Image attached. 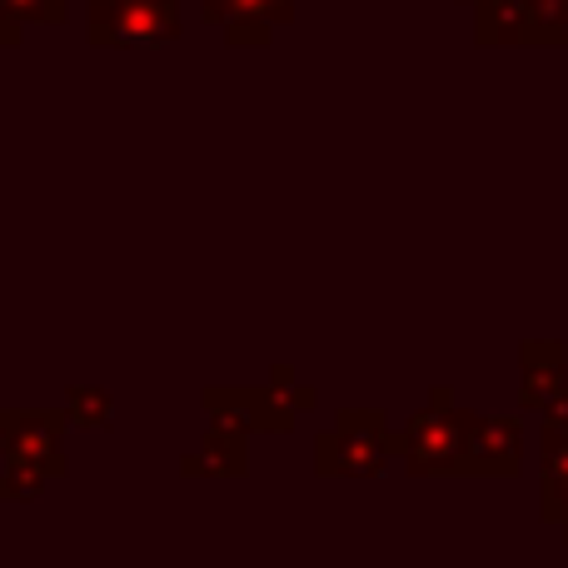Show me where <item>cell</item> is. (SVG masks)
I'll list each match as a JSON object with an SVG mask.
<instances>
[{"mask_svg":"<svg viewBox=\"0 0 568 568\" xmlns=\"http://www.w3.org/2000/svg\"><path fill=\"white\" fill-rule=\"evenodd\" d=\"M399 459V429L374 409H344L334 429L314 439V474L320 479H379Z\"/></svg>","mask_w":568,"mask_h":568,"instance_id":"6da1fadb","label":"cell"},{"mask_svg":"<svg viewBox=\"0 0 568 568\" xmlns=\"http://www.w3.org/2000/svg\"><path fill=\"white\" fill-rule=\"evenodd\" d=\"M464 424L469 409L454 404V389L439 384L429 389V404L399 429V459L414 479H439V474H459L464 459Z\"/></svg>","mask_w":568,"mask_h":568,"instance_id":"7a4b0ae2","label":"cell"},{"mask_svg":"<svg viewBox=\"0 0 568 568\" xmlns=\"http://www.w3.org/2000/svg\"><path fill=\"white\" fill-rule=\"evenodd\" d=\"M185 0H85V40L100 50H155L180 40Z\"/></svg>","mask_w":568,"mask_h":568,"instance_id":"3957f363","label":"cell"},{"mask_svg":"<svg viewBox=\"0 0 568 568\" xmlns=\"http://www.w3.org/2000/svg\"><path fill=\"white\" fill-rule=\"evenodd\" d=\"M200 409L210 414V424H230L240 434H290L300 414L270 384H210L200 389Z\"/></svg>","mask_w":568,"mask_h":568,"instance_id":"277c9868","label":"cell"},{"mask_svg":"<svg viewBox=\"0 0 568 568\" xmlns=\"http://www.w3.org/2000/svg\"><path fill=\"white\" fill-rule=\"evenodd\" d=\"M519 469H524V424L504 419V414H469V424H464L459 474L514 479Z\"/></svg>","mask_w":568,"mask_h":568,"instance_id":"5b68a950","label":"cell"},{"mask_svg":"<svg viewBox=\"0 0 568 568\" xmlns=\"http://www.w3.org/2000/svg\"><path fill=\"white\" fill-rule=\"evenodd\" d=\"M65 409L60 414H40V409H10V429H6V454L0 459L30 464L45 469L50 479H65Z\"/></svg>","mask_w":568,"mask_h":568,"instance_id":"8992f818","label":"cell"},{"mask_svg":"<svg viewBox=\"0 0 568 568\" xmlns=\"http://www.w3.org/2000/svg\"><path fill=\"white\" fill-rule=\"evenodd\" d=\"M250 434L230 429V424H210L205 434H200V444L180 459V474L185 479H245L250 474V449H245Z\"/></svg>","mask_w":568,"mask_h":568,"instance_id":"52a82bcc","label":"cell"},{"mask_svg":"<svg viewBox=\"0 0 568 568\" xmlns=\"http://www.w3.org/2000/svg\"><path fill=\"white\" fill-rule=\"evenodd\" d=\"M519 364H524V384H519V404L524 409H539L554 399V394L568 384V349L559 339H529L519 349Z\"/></svg>","mask_w":568,"mask_h":568,"instance_id":"ba28073f","label":"cell"},{"mask_svg":"<svg viewBox=\"0 0 568 568\" xmlns=\"http://www.w3.org/2000/svg\"><path fill=\"white\" fill-rule=\"evenodd\" d=\"M294 20V0H230L225 45H270L280 26Z\"/></svg>","mask_w":568,"mask_h":568,"instance_id":"9c48e42d","label":"cell"},{"mask_svg":"<svg viewBox=\"0 0 568 568\" xmlns=\"http://www.w3.org/2000/svg\"><path fill=\"white\" fill-rule=\"evenodd\" d=\"M534 36L529 0H484L474 6V40L479 45H524Z\"/></svg>","mask_w":568,"mask_h":568,"instance_id":"30bf717a","label":"cell"},{"mask_svg":"<svg viewBox=\"0 0 568 568\" xmlns=\"http://www.w3.org/2000/svg\"><path fill=\"white\" fill-rule=\"evenodd\" d=\"M36 26H65V0H0V45H20Z\"/></svg>","mask_w":568,"mask_h":568,"instance_id":"8fae6325","label":"cell"},{"mask_svg":"<svg viewBox=\"0 0 568 568\" xmlns=\"http://www.w3.org/2000/svg\"><path fill=\"white\" fill-rule=\"evenodd\" d=\"M65 419H70V429H80V434H100L115 424V399H110V389H100V384H70Z\"/></svg>","mask_w":568,"mask_h":568,"instance_id":"7c38bea8","label":"cell"},{"mask_svg":"<svg viewBox=\"0 0 568 568\" xmlns=\"http://www.w3.org/2000/svg\"><path fill=\"white\" fill-rule=\"evenodd\" d=\"M50 484L55 479H50L45 469H30V464L6 459V469H0V504H36Z\"/></svg>","mask_w":568,"mask_h":568,"instance_id":"4fadbf2b","label":"cell"},{"mask_svg":"<svg viewBox=\"0 0 568 568\" xmlns=\"http://www.w3.org/2000/svg\"><path fill=\"white\" fill-rule=\"evenodd\" d=\"M270 389H275L280 399L290 404V409H314V404H320V394H314V384H304L300 374L290 369V364H275V369H270Z\"/></svg>","mask_w":568,"mask_h":568,"instance_id":"5bb4252c","label":"cell"},{"mask_svg":"<svg viewBox=\"0 0 568 568\" xmlns=\"http://www.w3.org/2000/svg\"><path fill=\"white\" fill-rule=\"evenodd\" d=\"M200 20H205V26H215V30H225L230 0H200Z\"/></svg>","mask_w":568,"mask_h":568,"instance_id":"9a60e30c","label":"cell"},{"mask_svg":"<svg viewBox=\"0 0 568 568\" xmlns=\"http://www.w3.org/2000/svg\"><path fill=\"white\" fill-rule=\"evenodd\" d=\"M6 429H10V409H0V454H6Z\"/></svg>","mask_w":568,"mask_h":568,"instance_id":"2e32d148","label":"cell"},{"mask_svg":"<svg viewBox=\"0 0 568 568\" xmlns=\"http://www.w3.org/2000/svg\"><path fill=\"white\" fill-rule=\"evenodd\" d=\"M459 6H484V0H459Z\"/></svg>","mask_w":568,"mask_h":568,"instance_id":"e0dca14e","label":"cell"}]
</instances>
